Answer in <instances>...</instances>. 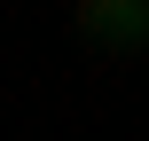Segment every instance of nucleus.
Here are the masks:
<instances>
[{
	"instance_id": "nucleus-1",
	"label": "nucleus",
	"mask_w": 149,
	"mask_h": 141,
	"mask_svg": "<svg viewBox=\"0 0 149 141\" xmlns=\"http://www.w3.org/2000/svg\"><path fill=\"white\" fill-rule=\"evenodd\" d=\"M149 16L134 8V0H94L86 8V39H110V47H126V39H141Z\"/></svg>"
}]
</instances>
